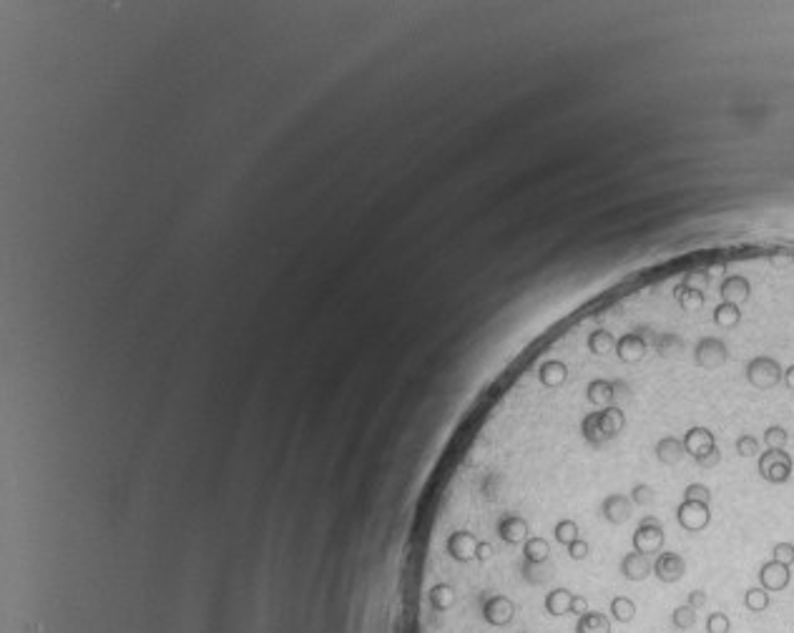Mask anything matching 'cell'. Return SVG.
Masks as SVG:
<instances>
[{
  "instance_id": "ffe728a7",
  "label": "cell",
  "mask_w": 794,
  "mask_h": 633,
  "mask_svg": "<svg viewBox=\"0 0 794 633\" xmlns=\"http://www.w3.org/2000/svg\"><path fill=\"white\" fill-rule=\"evenodd\" d=\"M739 322H742V312H739V307H736V304L722 302L714 310V324H716V327H722V330H734Z\"/></svg>"
},
{
  "instance_id": "ba28073f",
  "label": "cell",
  "mask_w": 794,
  "mask_h": 633,
  "mask_svg": "<svg viewBox=\"0 0 794 633\" xmlns=\"http://www.w3.org/2000/svg\"><path fill=\"white\" fill-rule=\"evenodd\" d=\"M759 586L767 591V593H779V591H784V588L789 586V580H792V571H789V566H781V563L777 561H767L764 566L759 568Z\"/></svg>"
},
{
  "instance_id": "e575fe53",
  "label": "cell",
  "mask_w": 794,
  "mask_h": 633,
  "mask_svg": "<svg viewBox=\"0 0 794 633\" xmlns=\"http://www.w3.org/2000/svg\"><path fill=\"white\" fill-rule=\"evenodd\" d=\"M686 606H691L694 611L704 608V606H706V593H704V591H691L689 598H686Z\"/></svg>"
},
{
  "instance_id": "603a6c76",
  "label": "cell",
  "mask_w": 794,
  "mask_h": 633,
  "mask_svg": "<svg viewBox=\"0 0 794 633\" xmlns=\"http://www.w3.org/2000/svg\"><path fill=\"white\" fill-rule=\"evenodd\" d=\"M676 299H679V304H681L686 312H694V310H702L704 304V292H696V289H689V287H676Z\"/></svg>"
},
{
  "instance_id": "d590c367",
  "label": "cell",
  "mask_w": 794,
  "mask_h": 633,
  "mask_svg": "<svg viewBox=\"0 0 794 633\" xmlns=\"http://www.w3.org/2000/svg\"><path fill=\"white\" fill-rule=\"evenodd\" d=\"M794 262V254H769V264L772 267H787V264Z\"/></svg>"
},
{
  "instance_id": "5b68a950",
  "label": "cell",
  "mask_w": 794,
  "mask_h": 633,
  "mask_svg": "<svg viewBox=\"0 0 794 633\" xmlns=\"http://www.w3.org/2000/svg\"><path fill=\"white\" fill-rule=\"evenodd\" d=\"M676 523H679L686 533H702L711 523L709 505H706V503H696V500H684L681 505L676 508Z\"/></svg>"
},
{
  "instance_id": "d6a6232c",
  "label": "cell",
  "mask_w": 794,
  "mask_h": 633,
  "mask_svg": "<svg viewBox=\"0 0 794 633\" xmlns=\"http://www.w3.org/2000/svg\"><path fill=\"white\" fill-rule=\"evenodd\" d=\"M696 462H699V468H716V465H719V462H722V453H719V448H714V450H709V453H706V455H702V457H696Z\"/></svg>"
},
{
  "instance_id": "8fae6325",
  "label": "cell",
  "mask_w": 794,
  "mask_h": 633,
  "mask_svg": "<svg viewBox=\"0 0 794 633\" xmlns=\"http://www.w3.org/2000/svg\"><path fill=\"white\" fill-rule=\"evenodd\" d=\"M681 440H684V448H686V455H691L694 460H696V457L706 455L709 450L716 448L714 432H711L709 428H691V430H686V435H684Z\"/></svg>"
},
{
  "instance_id": "3957f363",
  "label": "cell",
  "mask_w": 794,
  "mask_h": 633,
  "mask_svg": "<svg viewBox=\"0 0 794 633\" xmlns=\"http://www.w3.org/2000/svg\"><path fill=\"white\" fill-rule=\"evenodd\" d=\"M756 468H759V475L767 482L781 485V482H787L792 478V457H789L787 450H767V453L759 455Z\"/></svg>"
},
{
  "instance_id": "f546056e",
  "label": "cell",
  "mask_w": 794,
  "mask_h": 633,
  "mask_svg": "<svg viewBox=\"0 0 794 633\" xmlns=\"http://www.w3.org/2000/svg\"><path fill=\"white\" fill-rule=\"evenodd\" d=\"M772 561H777V563H781V566L792 568V563H794V543H777V546L772 548Z\"/></svg>"
},
{
  "instance_id": "4fadbf2b",
  "label": "cell",
  "mask_w": 794,
  "mask_h": 633,
  "mask_svg": "<svg viewBox=\"0 0 794 633\" xmlns=\"http://www.w3.org/2000/svg\"><path fill=\"white\" fill-rule=\"evenodd\" d=\"M719 294H722L724 302H731L739 307V304L747 302L749 294H752V284H749V279L742 277V274H731V277H727L722 282Z\"/></svg>"
},
{
  "instance_id": "4dcf8cb0",
  "label": "cell",
  "mask_w": 794,
  "mask_h": 633,
  "mask_svg": "<svg viewBox=\"0 0 794 633\" xmlns=\"http://www.w3.org/2000/svg\"><path fill=\"white\" fill-rule=\"evenodd\" d=\"M565 548V555H568V558H571V561H586V558H588V553H591V546H588V541H584V538H578V541H573V543H568V546H563Z\"/></svg>"
},
{
  "instance_id": "7a4b0ae2",
  "label": "cell",
  "mask_w": 794,
  "mask_h": 633,
  "mask_svg": "<svg viewBox=\"0 0 794 633\" xmlns=\"http://www.w3.org/2000/svg\"><path fill=\"white\" fill-rule=\"evenodd\" d=\"M663 538H666V533H663L661 521L654 518V515H646V518L638 523L631 543H634V550H636V553L659 555L663 550Z\"/></svg>"
},
{
  "instance_id": "8992f818",
  "label": "cell",
  "mask_w": 794,
  "mask_h": 633,
  "mask_svg": "<svg viewBox=\"0 0 794 633\" xmlns=\"http://www.w3.org/2000/svg\"><path fill=\"white\" fill-rule=\"evenodd\" d=\"M684 573H686V561L674 550H661L654 558V575L661 583H676L684 578Z\"/></svg>"
},
{
  "instance_id": "d4e9b609",
  "label": "cell",
  "mask_w": 794,
  "mask_h": 633,
  "mask_svg": "<svg viewBox=\"0 0 794 633\" xmlns=\"http://www.w3.org/2000/svg\"><path fill=\"white\" fill-rule=\"evenodd\" d=\"M789 442V432L779 425H772V428L764 430V445L767 450H784Z\"/></svg>"
},
{
  "instance_id": "1f68e13d",
  "label": "cell",
  "mask_w": 794,
  "mask_h": 633,
  "mask_svg": "<svg viewBox=\"0 0 794 633\" xmlns=\"http://www.w3.org/2000/svg\"><path fill=\"white\" fill-rule=\"evenodd\" d=\"M729 628H731V621H729L727 614H722V611L709 614V618H706V633H729Z\"/></svg>"
},
{
  "instance_id": "6da1fadb",
  "label": "cell",
  "mask_w": 794,
  "mask_h": 633,
  "mask_svg": "<svg viewBox=\"0 0 794 633\" xmlns=\"http://www.w3.org/2000/svg\"><path fill=\"white\" fill-rule=\"evenodd\" d=\"M747 380L756 389H772L784 380V369H781V364L777 362L775 357L759 355L754 360H749Z\"/></svg>"
},
{
  "instance_id": "2e32d148",
  "label": "cell",
  "mask_w": 794,
  "mask_h": 633,
  "mask_svg": "<svg viewBox=\"0 0 794 633\" xmlns=\"http://www.w3.org/2000/svg\"><path fill=\"white\" fill-rule=\"evenodd\" d=\"M656 457L663 465H679V462L686 457V448H684V440L674 435H666L656 442Z\"/></svg>"
},
{
  "instance_id": "d6986e66",
  "label": "cell",
  "mask_w": 794,
  "mask_h": 633,
  "mask_svg": "<svg viewBox=\"0 0 794 633\" xmlns=\"http://www.w3.org/2000/svg\"><path fill=\"white\" fill-rule=\"evenodd\" d=\"M551 533H553V541L563 548V546H568V543H573V541L581 538V528H578V523L573 521V518H561V521H556V525H553Z\"/></svg>"
},
{
  "instance_id": "7c38bea8",
  "label": "cell",
  "mask_w": 794,
  "mask_h": 633,
  "mask_svg": "<svg viewBox=\"0 0 794 633\" xmlns=\"http://www.w3.org/2000/svg\"><path fill=\"white\" fill-rule=\"evenodd\" d=\"M586 400H588V405H593L598 410L609 407L616 400V385L604 380V377H596V380L586 385Z\"/></svg>"
},
{
  "instance_id": "277c9868",
  "label": "cell",
  "mask_w": 794,
  "mask_h": 633,
  "mask_svg": "<svg viewBox=\"0 0 794 633\" xmlns=\"http://www.w3.org/2000/svg\"><path fill=\"white\" fill-rule=\"evenodd\" d=\"M729 360V347L719 337H702L694 347V362L702 369H719L727 364Z\"/></svg>"
},
{
  "instance_id": "e0dca14e",
  "label": "cell",
  "mask_w": 794,
  "mask_h": 633,
  "mask_svg": "<svg viewBox=\"0 0 794 633\" xmlns=\"http://www.w3.org/2000/svg\"><path fill=\"white\" fill-rule=\"evenodd\" d=\"M586 344H588V352L596 357L606 355V352L616 350V337L609 330H593L591 335L586 337Z\"/></svg>"
},
{
  "instance_id": "4316f807",
  "label": "cell",
  "mask_w": 794,
  "mask_h": 633,
  "mask_svg": "<svg viewBox=\"0 0 794 633\" xmlns=\"http://www.w3.org/2000/svg\"><path fill=\"white\" fill-rule=\"evenodd\" d=\"M684 500H696V503H706V505H709L711 490L706 488V485H702V482H691V485L684 488Z\"/></svg>"
},
{
  "instance_id": "cb8c5ba5",
  "label": "cell",
  "mask_w": 794,
  "mask_h": 633,
  "mask_svg": "<svg viewBox=\"0 0 794 633\" xmlns=\"http://www.w3.org/2000/svg\"><path fill=\"white\" fill-rule=\"evenodd\" d=\"M671 623H674L679 631H689V628L696 626V611L691 606H676L674 614H671Z\"/></svg>"
},
{
  "instance_id": "8d00e7d4",
  "label": "cell",
  "mask_w": 794,
  "mask_h": 633,
  "mask_svg": "<svg viewBox=\"0 0 794 633\" xmlns=\"http://www.w3.org/2000/svg\"><path fill=\"white\" fill-rule=\"evenodd\" d=\"M781 382L787 385V387L794 392V364H789V367L784 369V380H781Z\"/></svg>"
},
{
  "instance_id": "7402d4cb",
  "label": "cell",
  "mask_w": 794,
  "mask_h": 633,
  "mask_svg": "<svg viewBox=\"0 0 794 633\" xmlns=\"http://www.w3.org/2000/svg\"><path fill=\"white\" fill-rule=\"evenodd\" d=\"M744 606H747V611H752V614H764L769 608V593L761 586L749 588L747 593H744Z\"/></svg>"
},
{
  "instance_id": "5bb4252c",
  "label": "cell",
  "mask_w": 794,
  "mask_h": 633,
  "mask_svg": "<svg viewBox=\"0 0 794 633\" xmlns=\"http://www.w3.org/2000/svg\"><path fill=\"white\" fill-rule=\"evenodd\" d=\"M596 415H598V428H601V432L606 435V440H613V437L626 428L624 410L616 407V405H609V407L596 410Z\"/></svg>"
},
{
  "instance_id": "836d02e7",
  "label": "cell",
  "mask_w": 794,
  "mask_h": 633,
  "mask_svg": "<svg viewBox=\"0 0 794 633\" xmlns=\"http://www.w3.org/2000/svg\"><path fill=\"white\" fill-rule=\"evenodd\" d=\"M586 611H588V600H586V596H581V593H573V600H571V608H568V614L565 616H581V614H586Z\"/></svg>"
},
{
  "instance_id": "9c48e42d",
  "label": "cell",
  "mask_w": 794,
  "mask_h": 633,
  "mask_svg": "<svg viewBox=\"0 0 794 633\" xmlns=\"http://www.w3.org/2000/svg\"><path fill=\"white\" fill-rule=\"evenodd\" d=\"M646 350H649V344H646V337H643L641 332H626L624 337L616 339V355L618 360L626 364L641 362L643 357H646Z\"/></svg>"
},
{
  "instance_id": "ac0fdd59",
  "label": "cell",
  "mask_w": 794,
  "mask_h": 633,
  "mask_svg": "<svg viewBox=\"0 0 794 633\" xmlns=\"http://www.w3.org/2000/svg\"><path fill=\"white\" fill-rule=\"evenodd\" d=\"M609 616L611 621H618V623H631V621L636 618V603L631 598H626V596H616V598L611 600L609 606Z\"/></svg>"
},
{
  "instance_id": "f1b7e54d",
  "label": "cell",
  "mask_w": 794,
  "mask_h": 633,
  "mask_svg": "<svg viewBox=\"0 0 794 633\" xmlns=\"http://www.w3.org/2000/svg\"><path fill=\"white\" fill-rule=\"evenodd\" d=\"M709 282H711L709 271L696 269V271H689V274H686V279H684V287H689V289H696V292H704L706 287H709Z\"/></svg>"
},
{
  "instance_id": "30bf717a",
  "label": "cell",
  "mask_w": 794,
  "mask_h": 633,
  "mask_svg": "<svg viewBox=\"0 0 794 633\" xmlns=\"http://www.w3.org/2000/svg\"><path fill=\"white\" fill-rule=\"evenodd\" d=\"M651 573H654V561H651V555H643V553H636V550H631V553H626L624 558H621V575H624L626 580L641 583V580H646Z\"/></svg>"
},
{
  "instance_id": "83f0119b",
  "label": "cell",
  "mask_w": 794,
  "mask_h": 633,
  "mask_svg": "<svg viewBox=\"0 0 794 633\" xmlns=\"http://www.w3.org/2000/svg\"><path fill=\"white\" fill-rule=\"evenodd\" d=\"M736 453H739V455L742 457H756V455H761L759 453V440H756L754 435H742L739 437V440H736Z\"/></svg>"
},
{
  "instance_id": "484cf974",
  "label": "cell",
  "mask_w": 794,
  "mask_h": 633,
  "mask_svg": "<svg viewBox=\"0 0 794 633\" xmlns=\"http://www.w3.org/2000/svg\"><path fill=\"white\" fill-rule=\"evenodd\" d=\"M631 503H634V505H641V508H646V505H654V503H656V493H654V488H651V485H636V488L631 490Z\"/></svg>"
},
{
  "instance_id": "9a60e30c",
  "label": "cell",
  "mask_w": 794,
  "mask_h": 633,
  "mask_svg": "<svg viewBox=\"0 0 794 633\" xmlns=\"http://www.w3.org/2000/svg\"><path fill=\"white\" fill-rule=\"evenodd\" d=\"M573 633H611V616H606L604 611H586L576 618V626H573Z\"/></svg>"
},
{
  "instance_id": "52a82bcc",
  "label": "cell",
  "mask_w": 794,
  "mask_h": 633,
  "mask_svg": "<svg viewBox=\"0 0 794 633\" xmlns=\"http://www.w3.org/2000/svg\"><path fill=\"white\" fill-rule=\"evenodd\" d=\"M631 513H634V503H631V498L624 493H611L606 495L604 503H601V515H604L606 523H611V525H624V523H629Z\"/></svg>"
},
{
  "instance_id": "44dd1931",
  "label": "cell",
  "mask_w": 794,
  "mask_h": 633,
  "mask_svg": "<svg viewBox=\"0 0 794 633\" xmlns=\"http://www.w3.org/2000/svg\"><path fill=\"white\" fill-rule=\"evenodd\" d=\"M581 437H584L588 445H593V448H601L606 442V435L601 432V428H598L596 412H588V415L581 420Z\"/></svg>"
}]
</instances>
